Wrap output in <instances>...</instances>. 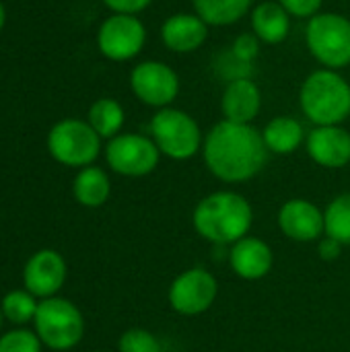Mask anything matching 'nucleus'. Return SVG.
<instances>
[{"instance_id": "obj_1", "label": "nucleus", "mask_w": 350, "mask_h": 352, "mask_svg": "<svg viewBox=\"0 0 350 352\" xmlns=\"http://www.w3.org/2000/svg\"><path fill=\"white\" fill-rule=\"evenodd\" d=\"M202 155L208 171L225 184L250 182L268 161L262 132L252 124H235L229 120L210 128L204 136Z\"/></svg>"}, {"instance_id": "obj_2", "label": "nucleus", "mask_w": 350, "mask_h": 352, "mask_svg": "<svg viewBox=\"0 0 350 352\" xmlns=\"http://www.w3.org/2000/svg\"><path fill=\"white\" fill-rule=\"evenodd\" d=\"M254 221L252 204L237 192H215L202 198L192 214L200 237L217 245H233L243 239Z\"/></svg>"}, {"instance_id": "obj_3", "label": "nucleus", "mask_w": 350, "mask_h": 352, "mask_svg": "<svg viewBox=\"0 0 350 352\" xmlns=\"http://www.w3.org/2000/svg\"><path fill=\"white\" fill-rule=\"evenodd\" d=\"M299 105L314 126H340L350 116L349 80L330 68H318L299 89Z\"/></svg>"}, {"instance_id": "obj_4", "label": "nucleus", "mask_w": 350, "mask_h": 352, "mask_svg": "<svg viewBox=\"0 0 350 352\" xmlns=\"http://www.w3.org/2000/svg\"><path fill=\"white\" fill-rule=\"evenodd\" d=\"M305 45L322 68H347L350 64V19L340 12H318L307 21Z\"/></svg>"}, {"instance_id": "obj_5", "label": "nucleus", "mask_w": 350, "mask_h": 352, "mask_svg": "<svg viewBox=\"0 0 350 352\" xmlns=\"http://www.w3.org/2000/svg\"><path fill=\"white\" fill-rule=\"evenodd\" d=\"M33 328L41 344L52 351H70L85 336V320L80 309L62 297L39 301Z\"/></svg>"}, {"instance_id": "obj_6", "label": "nucleus", "mask_w": 350, "mask_h": 352, "mask_svg": "<svg viewBox=\"0 0 350 352\" xmlns=\"http://www.w3.org/2000/svg\"><path fill=\"white\" fill-rule=\"evenodd\" d=\"M151 138L161 155L173 161H188L198 155L204 144L198 122L184 109L163 107L151 120Z\"/></svg>"}, {"instance_id": "obj_7", "label": "nucleus", "mask_w": 350, "mask_h": 352, "mask_svg": "<svg viewBox=\"0 0 350 352\" xmlns=\"http://www.w3.org/2000/svg\"><path fill=\"white\" fill-rule=\"evenodd\" d=\"M47 151L66 167H89L101 153V136L83 120H62L47 134Z\"/></svg>"}, {"instance_id": "obj_8", "label": "nucleus", "mask_w": 350, "mask_h": 352, "mask_svg": "<svg viewBox=\"0 0 350 352\" xmlns=\"http://www.w3.org/2000/svg\"><path fill=\"white\" fill-rule=\"evenodd\" d=\"M161 151L151 136L118 134L105 146V161L118 175L144 177L159 165Z\"/></svg>"}, {"instance_id": "obj_9", "label": "nucleus", "mask_w": 350, "mask_h": 352, "mask_svg": "<svg viewBox=\"0 0 350 352\" xmlns=\"http://www.w3.org/2000/svg\"><path fill=\"white\" fill-rule=\"evenodd\" d=\"M130 89L134 97L155 109L171 107L179 95L177 72L161 60H144L130 72Z\"/></svg>"}, {"instance_id": "obj_10", "label": "nucleus", "mask_w": 350, "mask_h": 352, "mask_svg": "<svg viewBox=\"0 0 350 352\" xmlns=\"http://www.w3.org/2000/svg\"><path fill=\"white\" fill-rule=\"evenodd\" d=\"M146 43V27L136 14L107 16L97 31L99 52L113 62H126L136 58Z\"/></svg>"}, {"instance_id": "obj_11", "label": "nucleus", "mask_w": 350, "mask_h": 352, "mask_svg": "<svg viewBox=\"0 0 350 352\" xmlns=\"http://www.w3.org/2000/svg\"><path fill=\"white\" fill-rule=\"evenodd\" d=\"M219 295L217 278L204 268L182 272L169 287V305L179 316H200L212 307Z\"/></svg>"}, {"instance_id": "obj_12", "label": "nucleus", "mask_w": 350, "mask_h": 352, "mask_svg": "<svg viewBox=\"0 0 350 352\" xmlns=\"http://www.w3.org/2000/svg\"><path fill=\"white\" fill-rule=\"evenodd\" d=\"M68 266L60 252L39 250L23 268V287L37 299H50L60 293L66 283Z\"/></svg>"}, {"instance_id": "obj_13", "label": "nucleus", "mask_w": 350, "mask_h": 352, "mask_svg": "<svg viewBox=\"0 0 350 352\" xmlns=\"http://www.w3.org/2000/svg\"><path fill=\"white\" fill-rule=\"evenodd\" d=\"M278 227L283 233L299 243H311L326 233L324 212L305 198H293L278 210Z\"/></svg>"}, {"instance_id": "obj_14", "label": "nucleus", "mask_w": 350, "mask_h": 352, "mask_svg": "<svg viewBox=\"0 0 350 352\" xmlns=\"http://www.w3.org/2000/svg\"><path fill=\"white\" fill-rule=\"evenodd\" d=\"M307 155L326 169H342L350 163V132L342 126H314L305 138Z\"/></svg>"}, {"instance_id": "obj_15", "label": "nucleus", "mask_w": 350, "mask_h": 352, "mask_svg": "<svg viewBox=\"0 0 350 352\" xmlns=\"http://www.w3.org/2000/svg\"><path fill=\"white\" fill-rule=\"evenodd\" d=\"M161 41L173 54H192L208 37V25L196 12H173L161 25Z\"/></svg>"}, {"instance_id": "obj_16", "label": "nucleus", "mask_w": 350, "mask_h": 352, "mask_svg": "<svg viewBox=\"0 0 350 352\" xmlns=\"http://www.w3.org/2000/svg\"><path fill=\"white\" fill-rule=\"evenodd\" d=\"M262 109V91L250 76L227 82L221 97L223 120L235 124H252Z\"/></svg>"}, {"instance_id": "obj_17", "label": "nucleus", "mask_w": 350, "mask_h": 352, "mask_svg": "<svg viewBox=\"0 0 350 352\" xmlns=\"http://www.w3.org/2000/svg\"><path fill=\"white\" fill-rule=\"evenodd\" d=\"M229 262L233 272L243 280H260L272 270V250L266 241L258 237H243L233 243L229 252Z\"/></svg>"}, {"instance_id": "obj_18", "label": "nucleus", "mask_w": 350, "mask_h": 352, "mask_svg": "<svg viewBox=\"0 0 350 352\" xmlns=\"http://www.w3.org/2000/svg\"><path fill=\"white\" fill-rule=\"evenodd\" d=\"M252 31L262 43L276 45L283 43L291 33V14L283 8L278 0H266L252 8Z\"/></svg>"}, {"instance_id": "obj_19", "label": "nucleus", "mask_w": 350, "mask_h": 352, "mask_svg": "<svg viewBox=\"0 0 350 352\" xmlns=\"http://www.w3.org/2000/svg\"><path fill=\"white\" fill-rule=\"evenodd\" d=\"M262 138L266 142L268 153L274 155H291L305 142V130L299 120L291 116L272 118L262 130Z\"/></svg>"}, {"instance_id": "obj_20", "label": "nucleus", "mask_w": 350, "mask_h": 352, "mask_svg": "<svg viewBox=\"0 0 350 352\" xmlns=\"http://www.w3.org/2000/svg\"><path fill=\"white\" fill-rule=\"evenodd\" d=\"M72 194L80 206L99 208L107 202V198L111 194V182L101 167L89 165L76 173V177L72 182Z\"/></svg>"}, {"instance_id": "obj_21", "label": "nucleus", "mask_w": 350, "mask_h": 352, "mask_svg": "<svg viewBox=\"0 0 350 352\" xmlns=\"http://www.w3.org/2000/svg\"><path fill=\"white\" fill-rule=\"evenodd\" d=\"M254 0H192L194 12L208 27H229L252 12Z\"/></svg>"}, {"instance_id": "obj_22", "label": "nucleus", "mask_w": 350, "mask_h": 352, "mask_svg": "<svg viewBox=\"0 0 350 352\" xmlns=\"http://www.w3.org/2000/svg\"><path fill=\"white\" fill-rule=\"evenodd\" d=\"M87 122L91 124V128L101 138L111 140L113 136L120 134V130L126 122V113H124V107L116 99L101 97L89 107V120Z\"/></svg>"}, {"instance_id": "obj_23", "label": "nucleus", "mask_w": 350, "mask_h": 352, "mask_svg": "<svg viewBox=\"0 0 350 352\" xmlns=\"http://www.w3.org/2000/svg\"><path fill=\"white\" fill-rule=\"evenodd\" d=\"M37 297H33L27 289H17L10 291L2 297L0 301V309L6 322L14 324V326H27L29 322L35 320L37 314Z\"/></svg>"}, {"instance_id": "obj_24", "label": "nucleus", "mask_w": 350, "mask_h": 352, "mask_svg": "<svg viewBox=\"0 0 350 352\" xmlns=\"http://www.w3.org/2000/svg\"><path fill=\"white\" fill-rule=\"evenodd\" d=\"M324 221L328 237H334L342 245H350V192L340 194L328 204Z\"/></svg>"}, {"instance_id": "obj_25", "label": "nucleus", "mask_w": 350, "mask_h": 352, "mask_svg": "<svg viewBox=\"0 0 350 352\" xmlns=\"http://www.w3.org/2000/svg\"><path fill=\"white\" fill-rule=\"evenodd\" d=\"M41 346L35 330L17 328L0 336V352H41Z\"/></svg>"}, {"instance_id": "obj_26", "label": "nucleus", "mask_w": 350, "mask_h": 352, "mask_svg": "<svg viewBox=\"0 0 350 352\" xmlns=\"http://www.w3.org/2000/svg\"><path fill=\"white\" fill-rule=\"evenodd\" d=\"M120 352H161V342L155 334L142 328H132L120 336L118 342Z\"/></svg>"}, {"instance_id": "obj_27", "label": "nucleus", "mask_w": 350, "mask_h": 352, "mask_svg": "<svg viewBox=\"0 0 350 352\" xmlns=\"http://www.w3.org/2000/svg\"><path fill=\"white\" fill-rule=\"evenodd\" d=\"M260 45L262 41L258 39V35L254 31H248V33H239L231 45V54L239 60V62H245V64H252L258 54H260Z\"/></svg>"}, {"instance_id": "obj_28", "label": "nucleus", "mask_w": 350, "mask_h": 352, "mask_svg": "<svg viewBox=\"0 0 350 352\" xmlns=\"http://www.w3.org/2000/svg\"><path fill=\"white\" fill-rule=\"evenodd\" d=\"M283 8L295 19H311L320 12L324 0H278Z\"/></svg>"}, {"instance_id": "obj_29", "label": "nucleus", "mask_w": 350, "mask_h": 352, "mask_svg": "<svg viewBox=\"0 0 350 352\" xmlns=\"http://www.w3.org/2000/svg\"><path fill=\"white\" fill-rule=\"evenodd\" d=\"M153 0H103V4L118 14H138L151 6Z\"/></svg>"}, {"instance_id": "obj_30", "label": "nucleus", "mask_w": 350, "mask_h": 352, "mask_svg": "<svg viewBox=\"0 0 350 352\" xmlns=\"http://www.w3.org/2000/svg\"><path fill=\"white\" fill-rule=\"evenodd\" d=\"M342 243L340 241H336L334 237H324V239H320V243H318V254L322 256V260H328V262H332V260H338L340 258V254H342Z\"/></svg>"}, {"instance_id": "obj_31", "label": "nucleus", "mask_w": 350, "mask_h": 352, "mask_svg": "<svg viewBox=\"0 0 350 352\" xmlns=\"http://www.w3.org/2000/svg\"><path fill=\"white\" fill-rule=\"evenodd\" d=\"M4 21H6V14H4V6H2V2H0V29L4 27Z\"/></svg>"}, {"instance_id": "obj_32", "label": "nucleus", "mask_w": 350, "mask_h": 352, "mask_svg": "<svg viewBox=\"0 0 350 352\" xmlns=\"http://www.w3.org/2000/svg\"><path fill=\"white\" fill-rule=\"evenodd\" d=\"M2 322H4V316H2V309H0V328H2Z\"/></svg>"}]
</instances>
